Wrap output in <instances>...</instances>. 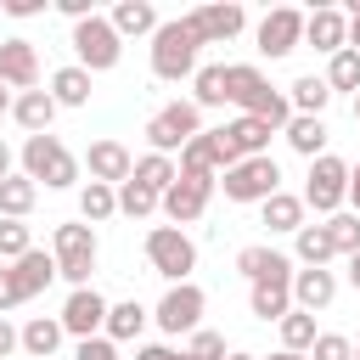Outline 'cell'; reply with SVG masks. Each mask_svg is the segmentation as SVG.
<instances>
[{
  "mask_svg": "<svg viewBox=\"0 0 360 360\" xmlns=\"http://www.w3.org/2000/svg\"><path fill=\"white\" fill-rule=\"evenodd\" d=\"M107 22L118 28V39H124V34H158V28H163V17H158L152 0H118Z\"/></svg>",
  "mask_w": 360,
  "mask_h": 360,
  "instance_id": "cell-25",
  "label": "cell"
},
{
  "mask_svg": "<svg viewBox=\"0 0 360 360\" xmlns=\"http://www.w3.org/2000/svg\"><path fill=\"white\" fill-rule=\"evenodd\" d=\"M51 96H56V107H84V101H90V73H84L79 62L56 68V73H51Z\"/></svg>",
  "mask_w": 360,
  "mask_h": 360,
  "instance_id": "cell-29",
  "label": "cell"
},
{
  "mask_svg": "<svg viewBox=\"0 0 360 360\" xmlns=\"http://www.w3.org/2000/svg\"><path fill=\"white\" fill-rule=\"evenodd\" d=\"M11 101H17V96H11L6 84H0V112H11Z\"/></svg>",
  "mask_w": 360,
  "mask_h": 360,
  "instance_id": "cell-55",
  "label": "cell"
},
{
  "mask_svg": "<svg viewBox=\"0 0 360 360\" xmlns=\"http://www.w3.org/2000/svg\"><path fill=\"white\" fill-rule=\"evenodd\" d=\"M146 259H152V270L163 276V281H186L191 270H197V242L180 231V225H152L146 231Z\"/></svg>",
  "mask_w": 360,
  "mask_h": 360,
  "instance_id": "cell-6",
  "label": "cell"
},
{
  "mask_svg": "<svg viewBox=\"0 0 360 360\" xmlns=\"http://www.w3.org/2000/svg\"><path fill=\"white\" fill-rule=\"evenodd\" d=\"M270 360H309V354H292V349H276Z\"/></svg>",
  "mask_w": 360,
  "mask_h": 360,
  "instance_id": "cell-54",
  "label": "cell"
},
{
  "mask_svg": "<svg viewBox=\"0 0 360 360\" xmlns=\"http://www.w3.org/2000/svg\"><path fill=\"white\" fill-rule=\"evenodd\" d=\"M22 253H34V236H28V225H22V219H0V264H6V259L17 264Z\"/></svg>",
  "mask_w": 360,
  "mask_h": 360,
  "instance_id": "cell-40",
  "label": "cell"
},
{
  "mask_svg": "<svg viewBox=\"0 0 360 360\" xmlns=\"http://www.w3.org/2000/svg\"><path fill=\"white\" fill-rule=\"evenodd\" d=\"M22 174H28L34 186L45 180L51 191H68V186L79 180V158H73L56 135H28V141H22Z\"/></svg>",
  "mask_w": 360,
  "mask_h": 360,
  "instance_id": "cell-3",
  "label": "cell"
},
{
  "mask_svg": "<svg viewBox=\"0 0 360 360\" xmlns=\"http://www.w3.org/2000/svg\"><path fill=\"white\" fill-rule=\"evenodd\" d=\"M129 180H141L146 191H158V197H163V191L180 180V163H174V158H163V152H146V158H135V174H129Z\"/></svg>",
  "mask_w": 360,
  "mask_h": 360,
  "instance_id": "cell-31",
  "label": "cell"
},
{
  "mask_svg": "<svg viewBox=\"0 0 360 360\" xmlns=\"http://www.w3.org/2000/svg\"><path fill=\"white\" fill-rule=\"evenodd\" d=\"M236 270H242L248 281H270V276H292V259L276 253V248H264V242H253V248L236 253Z\"/></svg>",
  "mask_w": 360,
  "mask_h": 360,
  "instance_id": "cell-24",
  "label": "cell"
},
{
  "mask_svg": "<svg viewBox=\"0 0 360 360\" xmlns=\"http://www.w3.org/2000/svg\"><path fill=\"white\" fill-rule=\"evenodd\" d=\"M202 135V107L197 101H169V107H158L152 118H146V141H152V152H186V141H197Z\"/></svg>",
  "mask_w": 360,
  "mask_h": 360,
  "instance_id": "cell-5",
  "label": "cell"
},
{
  "mask_svg": "<svg viewBox=\"0 0 360 360\" xmlns=\"http://www.w3.org/2000/svg\"><path fill=\"white\" fill-rule=\"evenodd\" d=\"M231 349H225V338L219 332H208V326H197L191 338H186V360H225Z\"/></svg>",
  "mask_w": 360,
  "mask_h": 360,
  "instance_id": "cell-42",
  "label": "cell"
},
{
  "mask_svg": "<svg viewBox=\"0 0 360 360\" xmlns=\"http://www.w3.org/2000/svg\"><path fill=\"white\" fill-rule=\"evenodd\" d=\"M231 163H236V158H231V146H225V129H202V135L186 141V152H180V174H202V180H219Z\"/></svg>",
  "mask_w": 360,
  "mask_h": 360,
  "instance_id": "cell-12",
  "label": "cell"
},
{
  "mask_svg": "<svg viewBox=\"0 0 360 360\" xmlns=\"http://www.w3.org/2000/svg\"><path fill=\"white\" fill-rule=\"evenodd\" d=\"M292 253H298V264H304V270H326V259H338V248H332V231H326V225H304V231L292 236Z\"/></svg>",
  "mask_w": 360,
  "mask_h": 360,
  "instance_id": "cell-27",
  "label": "cell"
},
{
  "mask_svg": "<svg viewBox=\"0 0 360 360\" xmlns=\"http://www.w3.org/2000/svg\"><path fill=\"white\" fill-rule=\"evenodd\" d=\"M0 84L17 90V96L39 84V51H34V39H22V34L0 39Z\"/></svg>",
  "mask_w": 360,
  "mask_h": 360,
  "instance_id": "cell-15",
  "label": "cell"
},
{
  "mask_svg": "<svg viewBox=\"0 0 360 360\" xmlns=\"http://www.w3.org/2000/svg\"><path fill=\"white\" fill-rule=\"evenodd\" d=\"M343 202H349V163L343 158H315L309 163V174H304V208H315V214H343Z\"/></svg>",
  "mask_w": 360,
  "mask_h": 360,
  "instance_id": "cell-7",
  "label": "cell"
},
{
  "mask_svg": "<svg viewBox=\"0 0 360 360\" xmlns=\"http://www.w3.org/2000/svg\"><path fill=\"white\" fill-rule=\"evenodd\" d=\"M39 11H45V0H6V17H17V22L22 17H39Z\"/></svg>",
  "mask_w": 360,
  "mask_h": 360,
  "instance_id": "cell-46",
  "label": "cell"
},
{
  "mask_svg": "<svg viewBox=\"0 0 360 360\" xmlns=\"http://www.w3.org/2000/svg\"><path fill=\"white\" fill-rule=\"evenodd\" d=\"M354 124H360V90H354Z\"/></svg>",
  "mask_w": 360,
  "mask_h": 360,
  "instance_id": "cell-57",
  "label": "cell"
},
{
  "mask_svg": "<svg viewBox=\"0 0 360 360\" xmlns=\"http://www.w3.org/2000/svg\"><path fill=\"white\" fill-rule=\"evenodd\" d=\"M326 84H332V90H360V51L326 56Z\"/></svg>",
  "mask_w": 360,
  "mask_h": 360,
  "instance_id": "cell-39",
  "label": "cell"
},
{
  "mask_svg": "<svg viewBox=\"0 0 360 360\" xmlns=\"http://www.w3.org/2000/svg\"><path fill=\"white\" fill-rule=\"evenodd\" d=\"M214 186H219V180H202V174H180V180L163 191V214H169V225H191V219H202V208H208Z\"/></svg>",
  "mask_w": 360,
  "mask_h": 360,
  "instance_id": "cell-14",
  "label": "cell"
},
{
  "mask_svg": "<svg viewBox=\"0 0 360 360\" xmlns=\"http://www.w3.org/2000/svg\"><path fill=\"white\" fill-rule=\"evenodd\" d=\"M34 202H39V186L28 174H6L0 180V219H28Z\"/></svg>",
  "mask_w": 360,
  "mask_h": 360,
  "instance_id": "cell-28",
  "label": "cell"
},
{
  "mask_svg": "<svg viewBox=\"0 0 360 360\" xmlns=\"http://www.w3.org/2000/svg\"><path fill=\"white\" fill-rule=\"evenodd\" d=\"M56 11H62V17H73V22L96 17V6H90V0H56Z\"/></svg>",
  "mask_w": 360,
  "mask_h": 360,
  "instance_id": "cell-47",
  "label": "cell"
},
{
  "mask_svg": "<svg viewBox=\"0 0 360 360\" xmlns=\"http://www.w3.org/2000/svg\"><path fill=\"white\" fill-rule=\"evenodd\" d=\"M6 174H11V146L0 141V180H6Z\"/></svg>",
  "mask_w": 360,
  "mask_h": 360,
  "instance_id": "cell-53",
  "label": "cell"
},
{
  "mask_svg": "<svg viewBox=\"0 0 360 360\" xmlns=\"http://www.w3.org/2000/svg\"><path fill=\"white\" fill-rule=\"evenodd\" d=\"M326 231H332V248L349 259V253H360V214H332L326 219Z\"/></svg>",
  "mask_w": 360,
  "mask_h": 360,
  "instance_id": "cell-41",
  "label": "cell"
},
{
  "mask_svg": "<svg viewBox=\"0 0 360 360\" xmlns=\"http://www.w3.org/2000/svg\"><path fill=\"white\" fill-rule=\"evenodd\" d=\"M152 208H163V197H158V191H146L141 180H124V186H118V214H129V219H146Z\"/></svg>",
  "mask_w": 360,
  "mask_h": 360,
  "instance_id": "cell-38",
  "label": "cell"
},
{
  "mask_svg": "<svg viewBox=\"0 0 360 360\" xmlns=\"http://www.w3.org/2000/svg\"><path fill=\"white\" fill-rule=\"evenodd\" d=\"M135 360H186V349H169V343H146Z\"/></svg>",
  "mask_w": 360,
  "mask_h": 360,
  "instance_id": "cell-48",
  "label": "cell"
},
{
  "mask_svg": "<svg viewBox=\"0 0 360 360\" xmlns=\"http://www.w3.org/2000/svg\"><path fill=\"white\" fill-rule=\"evenodd\" d=\"M281 135H287V146H292L298 158H309V163H315V158H326V124H321V118L292 112V124H287Z\"/></svg>",
  "mask_w": 360,
  "mask_h": 360,
  "instance_id": "cell-26",
  "label": "cell"
},
{
  "mask_svg": "<svg viewBox=\"0 0 360 360\" xmlns=\"http://www.w3.org/2000/svg\"><path fill=\"white\" fill-rule=\"evenodd\" d=\"M349 208L360 214V163H349Z\"/></svg>",
  "mask_w": 360,
  "mask_h": 360,
  "instance_id": "cell-51",
  "label": "cell"
},
{
  "mask_svg": "<svg viewBox=\"0 0 360 360\" xmlns=\"http://www.w3.org/2000/svg\"><path fill=\"white\" fill-rule=\"evenodd\" d=\"M225 129V146H231V158L242 163V158H270V124L264 118H231V124H219Z\"/></svg>",
  "mask_w": 360,
  "mask_h": 360,
  "instance_id": "cell-18",
  "label": "cell"
},
{
  "mask_svg": "<svg viewBox=\"0 0 360 360\" xmlns=\"http://www.w3.org/2000/svg\"><path fill=\"white\" fill-rule=\"evenodd\" d=\"M219 191H225V202H270L281 191V163L276 158H242L219 174Z\"/></svg>",
  "mask_w": 360,
  "mask_h": 360,
  "instance_id": "cell-4",
  "label": "cell"
},
{
  "mask_svg": "<svg viewBox=\"0 0 360 360\" xmlns=\"http://www.w3.org/2000/svg\"><path fill=\"white\" fill-rule=\"evenodd\" d=\"M264 208V225L270 231H287V236H298L304 231V197H292V191H276L270 202H259Z\"/></svg>",
  "mask_w": 360,
  "mask_h": 360,
  "instance_id": "cell-32",
  "label": "cell"
},
{
  "mask_svg": "<svg viewBox=\"0 0 360 360\" xmlns=\"http://www.w3.org/2000/svg\"><path fill=\"white\" fill-rule=\"evenodd\" d=\"M349 51H360V0H349Z\"/></svg>",
  "mask_w": 360,
  "mask_h": 360,
  "instance_id": "cell-50",
  "label": "cell"
},
{
  "mask_svg": "<svg viewBox=\"0 0 360 360\" xmlns=\"http://www.w3.org/2000/svg\"><path fill=\"white\" fill-rule=\"evenodd\" d=\"M349 287L360 292V253H349Z\"/></svg>",
  "mask_w": 360,
  "mask_h": 360,
  "instance_id": "cell-52",
  "label": "cell"
},
{
  "mask_svg": "<svg viewBox=\"0 0 360 360\" xmlns=\"http://www.w3.org/2000/svg\"><path fill=\"white\" fill-rule=\"evenodd\" d=\"M79 214H84L90 225L112 219V214H118V186H101V180H90V186L79 191Z\"/></svg>",
  "mask_w": 360,
  "mask_h": 360,
  "instance_id": "cell-35",
  "label": "cell"
},
{
  "mask_svg": "<svg viewBox=\"0 0 360 360\" xmlns=\"http://www.w3.org/2000/svg\"><path fill=\"white\" fill-rule=\"evenodd\" d=\"M309 360H354V343L343 332H321L315 349H309Z\"/></svg>",
  "mask_w": 360,
  "mask_h": 360,
  "instance_id": "cell-43",
  "label": "cell"
},
{
  "mask_svg": "<svg viewBox=\"0 0 360 360\" xmlns=\"http://www.w3.org/2000/svg\"><path fill=\"white\" fill-rule=\"evenodd\" d=\"M304 45V11H292V6H276V11H264V22H259V56H287V51H298Z\"/></svg>",
  "mask_w": 360,
  "mask_h": 360,
  "instance_id": "cell-13",
  "label": "cell"
},
{
  "mask_svg": "<svg viewBox=\"0 0 360 360\" xmlns=\"http://www.w3.org/2000/svg\"><path fill=\"white\" fill-rule=\"evenodd\" d=\"M315 315H304V309H292V315H281V349H292V354H309L315 349Z\"/></svg>",
  "mask_w": 360,
  "mask_h": 360,
  "instance_id": "cell-37",
  "label": "cell"
},
{
  "mask_svg": "<svg viewBox=\"0 0 360 360\" xmlns=\"http://www.w3.org/2000/svg\"><path fill=\"white\" fill-rule=\"evenodd\" d=\"M197 51H202V39L186 28V17H169L152 34V79H163V84L197 79Z\"/></svg>",
  "mask_w": 360,
  "mask_h": 360,
  "instance_id": "cell-2",
  "label": "cell"
},
{
  "mask_svg": "<svg viewBox=\"0 0 360 360\" xmlns=\"http://www.w3.org/2000/svg\"><path fill=\"white\" fill-rule=\"evenodd\" d=\"M73 360H118V343H112V338H107V332H101V338H84V343H79V354H73Z\"/></svg>",
  "mask_w": 360,
  "mask_h": 360,
  "instance_id": "cell-44",
  "label": "cell"
},
{
  "mask_svg": "<svg viewBox=\"0 0 360 360\" xmlns=\"http://www.w3.org/2000/svg\"><path fill=\"white\" fill-rule=\"evenodd\" d=\"M107 309H112V304H107L96 287H73L56 321H62V332H73V338L84 343V338H101V332H107Z\"/></svg>",
  "mask_w": 360,
  "mask_h": 360,
  "instance_id": "cell-11",
  "label": "cell"
},
{
  "mask_svg": "<svg viewBox=\"0 0 360 360\" xmlns=\"http://www.w3.org/2000/svg\"><path fill=\"white\" fill-rule=\"evenodd\" d=\"M202 309H208V292L197 287V281H180V287H169L163 298H158V309H152V321L169 332V338H191L197 326H202Z\"/></svg>",
  "mask_w": 360,
  "mask_h": 360,
  "instance_id": "cell-10",
  "label": "cell"
},
{
  "mask_svg": "<svg viewBox=\"0 0 360 360\" xmlns=\"http://www.w3.org/2000/svg\"><path fill=\"white\" fill-rule=\"evenodd\" d=\"M242 22H248V11H242L236 0H225V6H197V11L186 17V28H191L202 45H225V39H236Z\"/></svg>",
  "mask_w": 360,
  "mask_h": 360,
  "instance_id": "cell-16",
  "label": "cell"
},
{
  "mask_svg": "<svg viewBox=\"0 0 360 360\" xmlns=\"http://www.w3.org/2000/svg\"><path fill=\"white\" fill-rule=\"evenodd\" d=\"M248 304H253V315H259V321H276V326H281V315H292V276H270V281H253Z\"/></svg>",
  "mask_w": 360,
  "mask_h": 360,
  "instance_id": "cell-21",
  "label": "cell"
},
{
  "mask_svg": "<svg viewBox=\"0 0 360 360\" xmlns=\"http://www.w3.org/2000/svg\"><path fill=\"white\" fill-rule=\"evenodd\" d=\"M332 298H338V276H332V270H292V309L315 315V309H326Z\"/></svg>",
  "mask_w": 360,
  "mask_h": 360,
  "instance_id": "cell-20",
  "label": "cell"
},
{
  "mask_svg": "<svg viewBox=\"0 0 360 360\" xmlns=\"http://www.w3.org/2000/svg\"><path fill=\"white\" fill-rule=\"evenodd\" d=\"M84 163H90V180H101V186H124L135 174V158H129L124 141H96Z\"/></svg>",
  "mask_w": 360,
  "mask_h": 360,
  "instance_id": "cell-19",
  "label": "cell"
},
{
  "mask_svg": "<svg viewBox=\"0 0 360 360\" xmlns=\"http://www.w3.org/2000/svg\"><path fill=\"white\" fill-rule=\"evenodd\" d=\"M225 96H231V107H242V118H264L270 129H287L292 124V101L253 62H231L225 68Z\"/></svg>",
  "mask_w": 360,
  "mask_h": 360,
  "instance_id": "cell-1",
  "label": "cell"
},
{
  "mask_svg": "<svg viewBox=\"0 0 360 360\" xmlns=\"http://www.w3.org/2000/svg\"><path fill=\"white\" fill-rule=\"evenodd\" d=\"M17 304H22L17 276H11V264H0V315H6V309H17Z\"/></svg>",
  "mask_w": 360,
  "mask_h": 360,
  "instance_id": "cell-45",
  "label": "cell"
},
{
  "mask_svg": "<svg viewBox=\"0 0 360 360\" xmlns=\"http://www.w3.org/2000/svg\"><path fill=\"white\" fill-rule=\"evenodd\" d=\"M304 45H309V51H321V56L349 51V11H338V6L309 11V17H304Z\"/></svg>",
  "mask_w": 360,
  "mask_h": 360,
  "instance_id": "cell-17",
  "label": "cell"
},
{
  "mask_svg": "<svg viewBox=\"0 0 360 360\" xmlns=\"http://www.w3.org/2000/svg\"><path fill=\"white\" fill-rule=\"evenodd\" d=\"M141 326H146V309H141V298H124V304H112V309H107V338H112V343H129V338H141Z\"/></svg>",
  "mask_w": 360,
  "mask_h": 360,
  "instance_id": "cell-34",
  "label": "cell"
},
{
  "mask_svg": "<svg viewBox=\"0 0 360 360\" xmlns=\"http://www.w3.org/2000/svg\"><path fill=\"white\" fill-rule=\"evenodd\" d=\"M51 253H56V276L73 281V287H90V270H96V231L90 225H56L51 236Z\"/></svg>",
  "mask_w": 360,
  "mask_h": 360,
  "instance_id": "cell-8",
  "label": "cell"
},
{
  "mask_svg": "<svg viewBox=\"0 0 360 360\" xmlns=\"http://www.w3.org/2000/svg\"><path fill=\"white\" fill-rule=\"evenodd\" d=\"M225 360H259V354H248V349H231V354H225Z\"/></svg>",
  "mask_w": 360,
  "mask_h": 360,
  "instance_id": "cell-56",
  "label": "cell"
},
{
  "mask_svg": "<svg viewBox=\"0 0 360 360\" xmlns=\"http://www.w3.org/2000/svg\"><path fill=\"white\" fill-rule=\"evenodd\" d=\"M354 360H360V343H354Z\"/></svg>",
  "mask_w": 360,
  "mask_h": 360,
  "instance_id": "cell-58",
  "label": "cell"
},
{
  "mask_svg": "<svg viewBox=\"0 0 360 360\" xmlns=\"http://www.w3.org/2000/svg\"><path fill=\"white\" fill-rule=\"evenodd\" d=\"M191 101L197 107H225L231 96H225V62H208V68H197V79H191Z\"/></svg>",
  "mask_w": 360,
  "mask_h": 360,
  "instance_id": "cell-36",
  "label": "cell"
},
{
  "mask_svg": "<svg viewBox=\"0 0 360 360\" xmlns=\"http://www.w3.org/2000/svg\"><path fill=\"white\" fill-rule=\"evenodd\" d=\"M11 349H22V332H17V326H11L6 315H0V360H6Z\"/></svg>",
  "mask_w": 360,
  "mask_h": 360,
  "instance_id": "cell-49",
  "label": "cell"
},
{
  "mask_svg": "<svg viewBox=\"0 0 360 360\" xmlns=\"http://www.w3.org/2000/svg\"><path fill=\"white\" fill-rule=\"evenodd\" d=\"M62 338H68V332H62V321H51V315H34V321L22 326V354H34V360H51Z\"/></svg>",
  "mask_w": 360,
  "mask_h": 360,
  "instance_id": "cell-33",
  "label": "cell"
},
{
  "mask_svg": "<svg viewBox=\"0 0 360 360\" xmlns=\"http://www.w3.org/2000/svg\"><path fill=\"white\" fill-rule=\"evenodd\" d=\"M11 118L28 129V135H51V118H56V96L51 90H22L11 101Z\"/></svg>",
  "mask_w": 360,
  "mask_h": 360,
  "instance_id": "cell-23",
  "label": "cell"
},
{
  "mask_svg": "<svg viewBox=\"0 0 360 360\" xmlns=\"http://www.w3.org/2000/svg\"><path fill=\"white\" fill-rule=\"evenodd\" d=\"M11 276H17V292H22V304H28V298H39V292L56 281V253H39V248H34V253H22V259L11 264Z\"/></svg>",
  "mask_w": 360,
  "mask_h": 360,
  "instance_id": "cell-22",
  "label": "cell"
},
{
  "mask_svg": "<svg viewBox=\"0 0 360 360\" xmlns=\"http://www.w3.org/2000/svg\"><path fill=\"white\" fill-rule=\"evenodd\" d=\"M73 56H79L84 73H107V68H118L124 39L107 17H84V22H73Z\"/></svg>",
  "mask_w": 360,
  "mask_h": 360,
  "instance_id": "cell-9",
  "label": "cell"
},
{
  "mask_svg": "<svg viewBox=\"0 0 360 360\" xmlns=\"http://www.w3.org/2000/svg\"><path fill=\"white\" fill-rule=\"evenodd\" d=\"M292 112H304V118H321L326 112V101H332V84H326V73L315 79V73H304V79H292Z\"/></svg>",
  "mask_w": 360,
  "mask_h": 360,
  "instance_id": "cell-30",
  "label": "cell"
}]
</instances>
